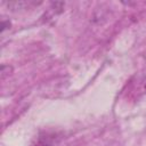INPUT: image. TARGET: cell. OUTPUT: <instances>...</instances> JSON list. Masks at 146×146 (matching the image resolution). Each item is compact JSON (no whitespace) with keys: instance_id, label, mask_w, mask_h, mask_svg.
I'll return each instance as SVG.
<instances>
[{"instance_id":"cell-1","label":"cell","mask_w":146,"mask_h":146,"mask_svg":"<svg viewBox=\"0 0 146 146\" xmlns=\"http://www.w3.org/2000/svg\"><path fill=\"white\" fill-rule=\"evenodd\" d=\"M145 88H146V84H145Z\"/></svg>"}]
</instances>
